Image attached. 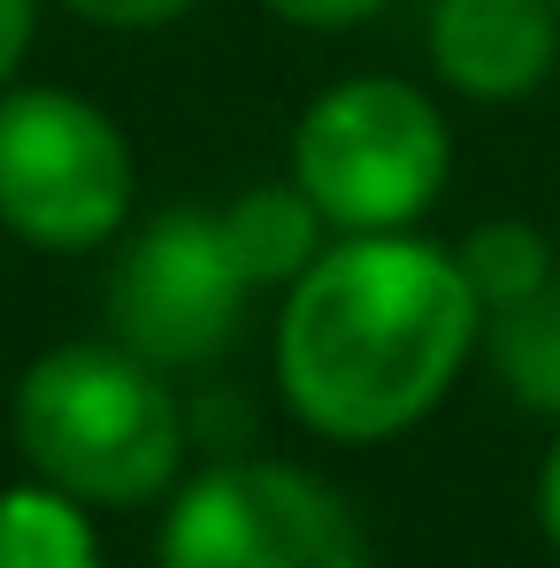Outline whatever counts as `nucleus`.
<instances>
[{
  "instance_id": "9",
  "label": "nucleus",
  "mask_w": 560,
  "mask_h": 568,
  "mask_svg": "<svg viewBox=\"0 0 560 568\" xmlns=\"http://www.w3.org/2000/svg\"><path fill=\"white\" fill-rule=\"evenodd\" d=\"M0 568H108L93 507L39 476L0 484Z\"/></svg>"
},
{
  "instance_id": "13",
  "label": "nucleus",
  "mask_w": 560,
  "mask_h": 568,
  "mask_svg": "<svg viewBox=\"0 0 560 568\" xmlns=\"http://www.w3.org/2000/svg\"><path fill=\"white\" fill-rule=\"evenodd\" d=\"M254 8H269L277 23H292V31H354V23L384 16L391 0H254Z\"/></svg>"
},
{
  "instance_id": "14",
  "label": "nucleus",
  "mask_w": 560,
  "mask_h": 568,
  "mask_svg": "<svg viewBox=\"0 0 560 568\" xmlns=\"http://www.w3.org/2000/svg\"><path fill=\"white\" fill-rule=\"evenodd\" d=\"M31 39H39V0H0V85L23 78Z\"/></svg>"
},
{
  "instance_id": "10",
  "label": "nucleus",
  "mask_w": 560,
  "mask_h": 568,
  "mask_svg": "<svg viewBox=\"0 0 560 568\" xmlns=\"http://www.w3.org/2000/svg\"><path fill=\"white\" fill-rule=\"evenodd\" d=\"M483 354H491V377L507 384L515 407L560 423V270L530 300H515L483 323Z\"/></svg>"
},
{
  "instance_id": "5",
  "label": "nucleus",
  "mask_w": 560,
  "mask_h": 568,
  "mask_svg": "<svg viewBox=\"0 0 560 568\" xmlns=\"http://www.w3.org/2000/svg\"><path fill=\"white\" fill-rule=\"evenodd\" d=\"M154 568H376L369 530L330 476L246 454L177 476L162 499Z\"/></svg>"
},
{
  "instance_id": "6",
  "label": "nucleus",
  "mask_w": 560,
  "mask_h": 568,
  "mask_svg": "<svg viewBox=\"0 0 560 568\" xmlns=\"http://www.w3.org/2000/svg\"><path fill=\"white\" fill-rule=\"evenodd\" d=\"M246 300H254V284L238 277V262L215 231V207H170L115 254L108 338L177 377V369L215 362L238 338Z\"/></svg>"
},
{
  "instance_id": "11",
  "label": "nucleus",
  "mask_w": 560,
  "mask_h": 568,
  "mask_svg": "<svg viewBox=\"0 0 560 568\" xmlns=\"http://www.w3.org/2000/svg\"><path fill=\"white\" fill-rule=\"evenodd\" d=\"M454 262H461V277H468V292H476V307H483V323H491L499 307L530 300V292L560 270L553 239H546L538 223H522V215H491V223H476L468 239H454Z\"/></svg>"
},
{
  "instance_id": "15",
  "label": "nucleus",
  "mask_w": 560,
  "mask_h": 568,
  "mask_svg": "<svg viewBox=\"0 0 560 568\" xmlns=\"http://www.w3.org/2000/svg\"><path fill=\"white\" fill-rule=\"evenodd\" d=\"M530 507H538V530H546V546L560 554V438L546 446V462H538V491H530Z\"/></svg>"
},
{
  "instance_id": "2",
  "label": "nucleus",
  "mask_w": 560,
  "mask_h": 568,
  "mask_svg": "<svg viewBox=\"0 0 560 568\" xmlns=\"http://www.w3.org/2000/svg\"><path fill=\"white\" fill-rule=\"evenodd\" d=\"M23 469L85 507H154L185 476V399L115 338L47 346L8 399Z\"/></svg>"
},
{
  "instance_id": "1",
  "label": "nucleus",
  "mask_w": 560,
  "mask_h": 568,
  "mask_svg": "<svg viewBox=\"0 0 560 568\" xmlns=\"http://www.w3.org/2000/svg\"><path fill=\"white\" fill-rule=\"evenodd\" d=\"M483 354V307L454 246L422 231L330 239L277 300L284 415L330 446H391L430 423Z\"/></svg>"
},
{
  "instance_id": "3",
  "label": "nucleus",
  "mask_w": 560,
  "mask_h": 568,
  "mask_svg": "<svg viewBox=\"0 0 560 568\" xmlns=\"http://www.w3.org/2000/svg\"><path fill=\"white\" fill-rule=\"evenodd\" d=\"M284 178L307 192L330 239L415 231L454 178V123L415 78H338L299 108Z\"/></svg>"
},
{
  "instance_id": "8",
  "label": "nucleus",
  "mask_w": 560,
  "mask_h": 568,
  "mask_svg": "<svg viewBox=\"0 0 560 568\" xmlns=\"http://www.w3.org/2000/svg\"><path fill=\"white\" fill-rule=\"evenodd\" d=\"M215 231H223L238 277L254 284V292H284V284L330 246L323 215L307 207V192L292 185V178H269V185H246L238 200H223L215 207Z\"/></svg>"
},
{
  "instance_id": "7",
  "label": "nucleus",
  "mask_w": 560,
  "mask_h": 568,
  "mask_svg": "<svg viewBox=\"0 0 560 568\" xmlns=\"http://www.w3.org/2000/svg\"><path fill=\"white\" fill-rule=\"evenodd\" d=\"M560 62L553 0H438L430 8V70L438 85L483 108L530 100Z\"/></svg>"
},
{
  "instance_id": "16",
  "label": "nucleus",
  "mask_w": 560,
  "mask_h": 568,
  "mask_svg": "<svg viewBox=\"0 0 560 568\" xmlns=\"http://www.w3.org/2000/svg\"><path fill=\"white\" fill-rule=\"evenodd\" d=\"M553 8H560V0H553Z\"/></svg>"
},
{
  "instance_id": "4",
  "label": "nucleus",
  "mask_w": 560,
  "mask_h": 568,
  "mask_svg": "<svg viewBox=\"0 0 560 568\" xmlns=\"http://www.w3.org/2000/svg\"><path fill=\"white\" fill-rule=\"evenodd\" d=\"M139 207V154L100 100L0 85V231L31 254H100Z\"/></svg>"
},
{
  "instance_id": "12",
  "label": "nucleus",
  "mask_w": 560,
  "mask_h": 568,
  "mask_svg": "<svg viewBox=\"0 0 560 568\" xmlns=\"http://www.w3.org/2000/svg\"><path fill=\"white\" fill-rule=\"evenodd\" d=\"M62 8L93 31H162V23L192 16L200 0H62Z\"/></svg>"
}]
</instances>
